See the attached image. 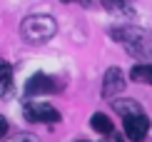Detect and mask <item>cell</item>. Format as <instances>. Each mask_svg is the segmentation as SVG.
<instances>
[{"mask_svg":"<svg viewBox=\"0 0 152 142\" xmlns=\"http://www.w3.org/2000/svg\"><path fill=\"white\" fill-rule=\"evenodd\" d=\"M110 35H112V40L122 42L125 50H127L130 55H135V57H147V55H152V37H150L147 30L127 25V28H115V30H110Z\"/></svg>","mask_w":152,"mask_h":142,"instance_id":"cell-1","label":"cell"},{"mask_svg":"<svg viewBox=\"0 0 152 142\" xmlns=\"http://www.w3.org/2000/svg\"><path fill=\"white\" fill-rule=\"evenodd\" d=\"M55 33H58V23L50 15H30L20 23V35L30 45H42V42L53 40Z\"/></svg>","mask_w":152,"mask_h":142,"instance_id":"cell-2","label":"cell"},{"mask_svg":"<svg viewBox=\"0 0 152 142\" xmlns=\"http://www.w3.org/2000/svg\"><path fill=\"white\" fill-rule=\"evenodd\" d=\"M23 112H25V120L30 122H58L60 120V112L53 105H45V102H28Z\"/></svg>","mask_w":152,"mask_h":142,"instance_id":"cell-3","label":"cell"},{"mask_svg":"<svg viewBox=\"0 0 152 142\" xmlns=\"http://www.w3.org/2000/svg\"><path fill=\"white\" fill-rule=\"evenodd\" d=\"M55 90H58V82H55L50 75H45V72H35V75L28 80V85H25V92H28L30 97L50 95V92H55Z\"/></svg>","mask_w":152,"mask_h":142,"instance_id":"cell-4","label":"cell"},{"mask_svg":"<svg viewBox=\"0 0 152 142\" xmlns=\"http://www.w3.org/2000/svg\"><path fill=\"white\" fill-rule=\"evenodd\" d=\"M147 130H150V120H147L145 112L125 117V132H127V137L132 142H142L145 137H147Z\"/></svg>","mask_w":152,"mask_h":142,"instance_id":"cell-5","label":"cell"},{"mask_svg":"<svg viewBox=\"0 0 152 142\" xmlns=\"http://www.w3.org/2000/svg\"><path fill=\"white\" fill-rule=\"evenodd\" d=\"M122 87H125L122 70H120V67H110L105 72V80H102V95L107 100H112L117 92H122Z\"/></svg>","mask_w":152,"mask_h":142,"instance_id":"cell-6","label":"cell"},{"mask_svg":"<svg viewBox=\"0 0 152 142\" xmlns=\"http://www.w3.org/2000/svg\"><path fill=\"white\" fill-rule=\"evenodd\" d=\"M12 67L8 65L5 60H0V97H10L12 95Z\"/></svg>","mask_w":152,"mask_h":142,"instance_id":"cell-7","label":"cell"},{"mask_svg":"<svg viewBox=\"0 0 152 142\" xmlns=\"http://www.w3.org/2000/svg\"><path fill=\"white\" fill-rule=\"evenodd\" d=\"M112 110L120 112L122 117H130V115H140L142 105L137 100H112Z\"/></svg>","mask_w":152,"mask_h":142,"instance_id":"cell-8","label":"cell"},{"mask_svg":"<svg viewBox=\"0 0 152 142\" xmlns=\"http://www.w3.org/2000/svg\"><path fill=\"white\" fill-rule=\"evenodd\" d=\"M132 82H140V85H152V62H142V65H135L130 70Z\"/></svg>","mask_w":152,"mask_h":142,"instance_id":"cell-9","label":"cell"},{"mask_svg":"<svg viewBox=\"0 0 152 142\" xmlns=\"http://www.w3.org/2000/svg\"><path fill=\"white\" fill-rule=\"evenodd\" d=\"M90 122H92V130H95V132H100V135H107V132L115 130V127H112V120L107 117L105 112H95Z\"/></svg>","mask_w":152,"mask_h":142,"instance_id":"cell-10","label":"cell"},{"mask_svg":"<svg viewBox=\"0 0 152 142\" xmlns=\"http://www.w3.org/2000/svg\"><path fill=\"white\" fill-rule=\"evenodd\" d=\"M102 5L110 12H125L127 10V0H102Z\"/></svg>","mask_w":152,"mask_h":142,"instance_id":"cell-11","label":"cell"},{"mask_svg":"<svg viewBox=\"0 0 152 142\" xmlns=\"http://www.w3.org/2000/svg\"><path fill=\"white\" fill-rule=\"evenodd\" d=\"M5 142H40L35 137V135H30V132H18V135H12V137H8Z\"/></svg>","mask_w":152,"mask_h":142,"instance_id":"cell-12","label":"cell"},{"mask_svg":"<svg viewBox=\"0 0 152 142\" xmlns=\"http://www.w3.org/2000/svg\"><path fill=\"white\" fill-rule=\"evenodd\" d=\"M102 137H105L102 142H122V140L117 137V132H115V130H112V132H107V135H102Z\"/></svg>","mask_w":152,"mask_h":142,"instance_id":"cell-13","label":"cell"},{"mask_svg":"<svg viewBox=\"0 0 152 142\" xmlns=\"http://www.w3.org/2000/svg\"><path fill=\"white\" fill-rule=\"evenodd\" d=\"M5 135H8V120H5V117H0V140H3Z\"/></svg>","mask_w":152,"mask_h":142,"instance_id":"cell-14","label":"cell"},{"mask_svg":"<svg viewBox=\"0 0 152 142\" xmlns=\"http://www.w3.org/2000/svg\"><path fill=\"white\" fill-rule=\"evenodd\" d=\"M62 3H82L85 5V3H90V0H62Z\"/></svg>","mask_w":152,"mask_h":142,"instance_id":"cell-15","label":"cell"}]
</instances>
